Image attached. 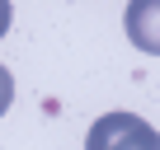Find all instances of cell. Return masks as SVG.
<instances>
[{"mask_svg": "<svg viewBox=\"0 0 160 150\" xmlns=\"http://www.w3.org/2000/svg\"><path fill=\"white\" fill-rule=\"evenodd\" d=\"M10 103H14V75H10L5 66H0V117L10 113Z\"/></svg>", "mask_w": 160, "mask_h": 150, "instance_id": "3957f363", "label": "cell"}, {"mask_svg": "<svg viewBox=\"0 0 160 150\" xmlns=\"http://www.w3.org/2000/svg\"><path fill=\"white\" fill-rule=\"evenodd\" d=\"M10 19H14V5H10V0H0V38L10 33Z\"/></svg>", "mask_w": 160, "mask_h": 150, "instance_id": "277c9868", "label": "cell"}, {"mask_svg": "<svg viewBox=\"0 0 160 150\" xmlns=\"http://www.w3.org/2000/svg\"><path fill=\"white\" fill-rule=\"evenodd\" d=\"M127 42L146 56H160V0H127L122 10Z\"/></svg>", "mask_w": 160, "mask_h": 150, "instance_id": "7a4b0ae2", "label": "cell"}, {"mask_svg": "<svg viewBox=\"0 0 160 150\" xmlns=\"http://www.w3.org/2000/svg\"><path fill=\"white\" fill-rule=\"evenodd\" d=\"M85 150H160V131L137 113H108L90 127Z\"/></svg>", "mask_w": 160, "mask_h": 150, "instance_id": "6da1fadb", "label": "cell"}]
</instances>
